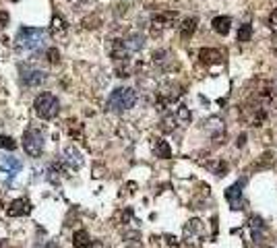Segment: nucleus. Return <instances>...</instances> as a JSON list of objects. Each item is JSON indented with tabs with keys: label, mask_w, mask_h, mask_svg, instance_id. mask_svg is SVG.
Segmentation results:
<instances>
[{
	"label": "nucleus",
	"mask_w": 277,
	"mask_h": 248,
	"mask_svg": "<svg viewBox=\"0 0 277 248\" xmlns=\"http://www.w3.org/2000/svg\"><path fill=\"white\" fill-rule=\"evenodd\" d=\"M33 110H36V114L42 120H52L60 112V101L52 93H40L36 101H33Z\"/></svg>",
	"instance_id": "obj_1"
},
{
	"label": "nucleus",
	"mask_w": 277,
	"mask_h": 248,
	"mask_svg": "<svg viewBox=\"0 0 277 248\" xmlns=\"http://www.w3.org/2000/svg\"><path fill=\"white\" fill-rule=\"evenodd\" d=\"M137 101V91L131 87H118L112 91V96L108 99V110L112 112H124L131 110Z\"/></svg>",
	"instance_id": "obj_2"
},
{
	"label": "nucleus",
	"mask_w": 277,
	"mask_h": 248,
	"mask_svg": "<svg viewBox=\"0 0 277 248\" xmlns=\"http://www.w3.org/2000/svg\"><path fill=\"white\" fill-rule=\"evenodd\" d=\"M48 40V31L46 29H33V27H21L17 33V44L27 50H38Z\"/></svg>",
	"instance_id": "obj_3"
},
{
	"label": "nucleus",
	"mask_w": 277,
	"mask_h": 248,
	"mask_svg": "<svg viewBox=\"0 0 277 248\" xmlns=\"http://www.w3.org/2000/svg\"><path fill=\"white\" fill-rule=\"evenodd\" d=\"M23 149H25L27 155L38 157L44 151V137L38 128H27L25 135H23Z\"/></svg>",
	"instance_id": "obj_4"
},
{
	"label": "nucleus",
	"mask_w": 277,
	"mask_h": 248,
	"mask_svg": "<svg viewBox=\"0 0 277 248\" xmlns=\"http://www.w3.org/2000/svg\"><path fill=\"white\" fill-rule=\"evenodd\" d=\"M201 238H203V221L190 219L186 226H184V242L190 246H199Z\"/></svg>",
	"instance_id": "obj_5"
},
{
	"label": "nucleus",
	"mask_w": 277,
	"mask_h": 248,
	"mask_svg": "<svg viewBox=\"0 0 277 248\" xmlns=\"http://www.w3.org/2000/svg\"><path fill=\"white\" fill-rule=\"evenodd\" d=\"M46 79H48V75H46L44 70L21 66V83L25 87H38V85H42V83H46Z\"/></svg>",
	"instance_id": "obj_6"
},
{
	"label": "nucleus",
	"mask_w": 277,
	"mask_h": 248,
	"mask_svg": "<svg viewBox=\"0 0 277 248\" xmlns=\"http://www.w3.org/2000/svg\"><path fill=\"white\" fill-rule=\"evenodd\" d=\"M31 213V203L27 197H21V198H15L13 203L6 207V215L8 217H23V215H29Z\"/></svg>",
	"instance_id": "obj_7"
},
{
	"label": "nucleus",
	"mask_w": 277,
	"mask_h": 248,
	"mask_svg": "<svg viewBox=\"0 0 277 248\" xmlns=\"http://www.w3.org/2000/svg\"><path fill=\"white\" fill-rule=\"evenodd\" d=\"M174 21H176V13H161V15H155L153 21H151V31H153V33L166 31L168 27L174 25Z\"/></svg>",
	"instance_id": "obj_8"
},
{
	"label": "nucleus",
	"mask_w": 277,
	"mask_h": 248,
	"mask_svg": "<svg viewBox=\"0 0 277 248\" xmlns=\"http://www.w3.org/2000/svg\"><path fill=\"white\" fill-rule=\"evenodd\" d=\"M0 170L10 174V176H15L23 170V163H21V159H17L13 155H0Z\"/></svg>",
	"instance_id": "obj_9"
},
{
	"label": "nucleus",
	"mask_w": 277,
	"mask_h": 248,
	"mask_svg": "<svg viewBox=\"0 0 277 248\" xmlns=\"http://www.w3.org/2000/svg\"><path fill=\"white\" fill-rule=\"evenodd\" d=\"M242 184H244V180L234 184L232 188H228V193H226V198L230 200V205H232V209H242Z\"/></svg>",
	"instance_id": "obj_10"
},
{
	"label": "nucleus",
	"mask_w": 277,
	"mask_h": 248,
	"mask_svg": "<svg viewBox=\"0 0 277 248\" xmlns=\"http://www.w3.org/2000/svg\"><path fill=\"white\" fill-rule=\"evenodd\" d=\"M129 48H126V44L124 40H114L112 44V58L116 62H126V58H129Z\"/></svg>",
	"instance_id": "obj_11"
},
{
	"label": "nucleus",
	"mask_w": 277,
	"mask_h": 248,
	"mask_svg": "<svg viewBox=\"0 0 277 248\" xmlns=\"http://www.w3.org/2000/svg\"><path fill=\"white\" fill-rule=\"evenodd\" d=\"M64 163L71 165L73 170H79L81 165H83V157H81V153L75 147H66L64 149Z\"/></svg>",
	"instance_id": "obj_12"
},
{
	"label": "nucleus",
	"mask_w": 277,
	"mask_h": 248,
	"mask_svg": "<svg viewBox=\"0 0 277 248\" xmlns=\"http://www.w3.org/2000/svg\"><path fill=\"white\" fill-rule=\"evenodd\" d=\"M153 151H155V157H161V159H170L172 157V147L168 141L164 139H153V143H151Z\"/></svg>",
	"instance_id": "obj_13"
},
{
	"label": "nucleus",
	"mask_w": 277,
	"mask_h": 248,
	"mask_svg": "<svg viewBox=\"0 0 277 248\" xmlns=\"http://www.w3.org/2000/svg\"><path fill=\"white\" fill-rule=\"evenodd\" d=\"M197 25H199L197 17H186V19H184V21H182V25H180V35H182V40L192 38V33L197 31Z\"/></svg>",
	"instance_id": "obj_14"
},
{
	"label": "nucleus",
	"mask_w": 277,
	"mask_h": 248,
	"mask_svg": "<svg viewBox=\"0 0 277 248\" xmlns=\"http://www.w3.org/2000/svg\"><path fill=\"white\" fill-rule=\"evenodd\" d=\"M211 25H213V31L219 33V35H228L230 33V27H232V19L230 17H215L211 21Z\"/></svg>",
	"instance_id": "obj_15"
},
{
	"label": "nucleus",
	"mask_w": 277,
	"mask_h": 248,
	"mask_svg": "<svg viewBox=\"0 0 277 248\" xmlns=\"http://www.w3.org/2000/svg\"><path fill=\"white\" fill-rule=\"evenodd\" d=\"M199 58H201L203 64H219V62H222V54H219L217 50H213V48L201 50L199 52Z\"/></svg>",
	"instance_id": "obj_16"
},
{
	"label": "nucleus",
	"mask_w": 277,
	"mask_h": 248,
	"mask_svg": "<svg viewBox=\"0 0 277 248\" xmlns=\"http://www.w3.org/2000/svg\"><path fill=\"white\" fill-rule=\"evenodd\" d=\"M68 25H66V21L60 17V15H54L52 19V25H50V33L54 35V38H62V35L66 33Z\"/></svg>",
	"instance_id": "obj_17"
},
{
	"label": "nucleus",
	"mask_w": 277,
	"mask_h": 248,
	"mask_svg": "<svg viewBox=\"0 0 277 248\" xmlns=\"http://www.w3.org/2000/svg\"><path fill=\"white\" fill-rule=\"evenodd\" d=\"M73 246L75 248H89L91 246V238L85 230H77L73 234Z\"/></svg>",
	"instance_id": "obj_18"
},
{
	"label": "nucleus",
	"mask_w": 277,
	"mask_h": 248,
	"mask_svg": "<svg viewBox=\"0 0 277 248\" xmlns=\"http://www.w3.org/2000/svg\"><path fill=\"white\" fill-rule=\"evenodd\" d=\"M236 40L242 42V44H246V42L252 40V25H250V23H244V25H240V27H238Z\"/></svg>",
	"instance_id": "obj_19"
},
{
	"label": "nucleus",
	"mask_w": 277,
	"mask_h": 248,
	"mask_svg": "<svg viewBox=\"0 0 277 248\" xmlns=\"http://www.w3.org/2000/svg\"><path fill=\"white\" fill-rule=\"evenodd\" d=\"M126 48H129V52H135V50H141L143 44H145V38L143 35H131L129 40H124Z\"/></svg>",
	"instance_id": "obj_20"
},
{
	"label": "nucleus",
	"mask_w": 277,
	"mask_h": 248,
	"mask_svg": "<svg viewBox=\"0 0 277 248\" xmlns=\"http://www.w3.org/2000/svg\"><path fill=\"white\" fill-rule=\"evenodd\" d=\"M176 126H178L176 116H166L164 122H161V131H164V133H172V131H176Z\"/></svg>",
	"instance_id": "obj_21"
},
{
	"label": "nucleus",
	"mask_w": 277,
	"mask_h": 248,
	"mask_svg": "<svg viewBox=\"0 0 277 248\" xmlns=\"http://www.w3.org/2000/svg\"><path fill=\"white\" fill-rule=\"evenodd\" d=\"M161 244H164V248H176L178 246V238H176V236L164 234V236H161Z\"/></svg>",
	"instance_id": "obj_22"
},
{
	"label": "nucleus",
	"mask_w": 277,
	"mask_h": 248,
	"mask_svg": "<svg viewBox=\"0 0 277 248\" xmlns=\"http://www.w3.org/2000/svg\"><path fill=\"white\" fill-rule=\"evenodd\" d=\"M15 147H17V141L13 137H6V135L0 137V149H15Z\"/></svg>",
	"instance_id": "obj_23"
},
{
	"label": "nucleus",
	"mask_w": 277,
	"mask_h": 248,
	"mask_svg": "<svg viewBox=\"0 0 277 248\" xmlns=\"http://www.w3.org/2000/svg\"><path fill=\"white\" fill-rule=\"evenodd\" d=\"M190 118H192L190 110H188V108H184V105H180V108H178V118H176V120H180V122H190Z\"/></svg>",
	"instance_id": "obj_24"
},
{
	"label": "nucleus",
	"mask_w": 277,
	"mask_h": 248,
	"mask_svg": "<svg viewBox=\"0 0 277 248\" xmlns=\"http://www.w3.org/2000/svg\"><path fill=\"white\" fill-rule=\"evenodd\" d=\"M46 56H48V62H52V64H56L60 60V52L56 50V48H50L48 52H46Z\"/></svg>",
	"instance_id": "obj_25"
},
{
	"label": "nucleus",
	"mask_w": 277,
	"mask_h": 248,
	"mask_svg": "<svg viewBox=\"0 0 277 248\" xmlns=\"http://www.w3.org/2000/svg\"><path fill=\"white\" fill-rule=\"evenodd\" d=\"M168 52L166 50H159V52H155L153 54V62H157V64H164V62H168Z\"/></svg>",
	"instance_id": "obj_26"
},
{
	"label": "nucleus",
	"mask_w": 277,
	"mask_h": 248,
	"mask_svg": "<svg viewBox=\"0 0 277 248\" xmlns=\"http://www.w3.org/2000/svg\"><path fill=\"white\" fill-rule=\"evenodd\" d=\"M269 27H271V31L273 33H277V8L271 13V17H269Z\"/></svg>",
	"instance_id": "obj_27"
},
{
	"label": "nucleus",
	"mask_w": 277,
	"mask_h": 248,
	"mask_svg": "<svg viewBox=\"0 0 277 248\" xmlns=\"http://www.w3.org/2000/svg\"><path fill=\"white\" fill-rule=\"evenodd\" d=\"M6 23H8V15L0 13V27H6Z\"/></svg>",
	"instance_id": "obj_28"
},
{
	"label": "nucleus",
	"mask_w": 277,
	"mask_h": 248,
	"mask_svg": "<svg viewBox=\"0 0 277 248\" xmlns=\"http://www.w3.org/2000/svg\"><path fill=\"white\" fill-rule=\"evenodd\" d=\"M13 2H19V0H13Z\"/></svg>",
	"instance_id": "obj_29"
}]
</instances>
